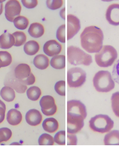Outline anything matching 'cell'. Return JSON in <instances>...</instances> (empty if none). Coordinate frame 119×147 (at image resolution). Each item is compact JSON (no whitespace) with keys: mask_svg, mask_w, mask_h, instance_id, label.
Instances as JSON below:
<instances>
[{"mask_svg":"<svg viewBox=\"0 0 119 147\" xmlns=\"http://www.w3.org/2000/svg\"><path fill=\"white\" fill-rule=\"evenodd\" d=\"M80 38L81 47L89 53H97L102 49L104 35L100 28L94 26L86 27Z\"/></svg>","mask_w":119,"mask_h":147,"instance_id":"1","label":"cell"},{"mask_svg":"<svg viewBox=\"0 0 119 147\" xmlns=\"http://www.w3.org/2000/svg\"><path fill=\"white\" fill-rule=\"evenodd\" d=\"M93 84L96 90L100 92H108L114 89V81L108 71H99L93 78Z\"/></svg>","mask_w":119,"mask_h":147,"instance_id":"2","label":"cell"},{"mask_svg":"<svg viewBox=\"0 0 119 147\" xmlns=\"http://www.w3.org/2000/svg\"><path fill=\"white\" fill-rule=\"evenodd\" d=\"M118 54L116 50L110 45H104L100 51L96 54V63L101 67L107 68L111 66L116 60Z\"/></svg>","mask_w":119,"mask_h":147,"instance_id":"3","label":"cell"},{"mask_svg":"<svg viewBox=\"0 0 119 147\" xmlns=\"http://www.w3.org/2000/svg\"><path fill=\"white\" fill-rule=\"evenodd\" d=\"M67 54L68 61L72 65L88 66L92 63V56L78 47L73 46L68 47Z\"/></svg>","mask_w":119,"mask_h":147,"instance_id":"4","label":"cell"},{"mask_svg":"<svg viewBox=\"0 0 119 147\" xmlns=\"http://www.w3.org/2000/svg\"><path fill=\"white\" fill-rule=\"evenodd\" d=\"M113 121L108 115L99 114L92 117L89 121V126L94 132L105 133L113 128Z\"/></svg>","mask_w":119,"mask_h":147,"instance_id":"5","label":"cell"},{"mask_svg":"<svg viewBox=\"0 0 119 147\" xmlns=\"http://www.w3.org/2000/svg\"><path fill=\"white\" fill-rule=\"evenodd\" d=\"M86 78V73L82 68H72L68 71L67 80L70 88L81 87L85 83Z\"/></svg>","mask_w":119,"mask_h":147,"instance_id":"6","label":"cell"},{"mask_svg":"<svg viewBox=\"0 0 119 147\" xmlns=\"http://www.w3.org/2000/svg\"><path fill=\"white\" fill-rule=\"evenodd\" d=\"M84 120L81 116L67 114V133L76 134L80 131L84 126Z\"/></svg>","mask_w":119,"mask_h":147,"instance_id":"7","label":"cell"},{"mask_svg":"<svg viewBox=\"0 0 119 147\" xmlns=\"http://www.w3.org/2000/svg\"><path fill=\"white\" fill-rule=\"evenodd\" d=\"M22 9V6L18 0H9L5 5V15L6 19L13 22L14 19L20 15Z\"/></svg>","mask_w":119,"mask_h":147,"instance_id":"8","label":"cell"},{"mask_svg":"<svg viewBox=\"0 0 119 147\" xmlns=\"http://www.w3.org/2000/svg\"><path fill=\"white\" fill-rule=\"evenodd\" d=\"M41 110L44 115L50 116L54 115L57 110V107L52 96L46 95L43 96L40 102Z\"/></svg>","mask_w":119,"mask_h":147,"instance_id":"9","label":"cell"},{"mask_svg":"<svg viewBox=\"0 0 119 147\" xmlns=\"http://www.w3.org/2000/svg\"><path fill=\"white\" fill-rule=\"evenodd\" d=\"M81 22L76 16L70 14L67 16V40L72 38L80 30Z\"/></svg>","mask_w":119,"mask_h":147,"instance_id":"10","label":"cell"},{"mask_svg":"<svg viewBox=\"0 0 119 147\" xmlns=\"http://www.w3.org/2000/svg\"><path fill=\"white\" fill-rule=\"evenodd\" d=\"M67 113L81 116L84 119L87 115V110L85 105L79 100H73L67 102Z\"/></svg>","mask_w":119,"mask_h":147,"instance_id":"11","label":"cell"},{"mask_svg":"<svg viewBox=\"0 0 119 147\" xmlns=\"http://www.w3.org/2000/svg\"><path fill=\"white\" fill-rule=\"evenodd\" d=\"M106 16L109 24L112 26H119V4L110 5L107 10Z\"/></svg>","mask_w":119,"mask_h":147,"instance_id":"12","label":"cell"},{"mask_svg":"<svg viewBox=\"0 0 119 147\" xmlns=\"http://www.w3.org/2000/svg\"><path fill=\"white\" fill-rule=\"evenodd\" d=\"M43 49L46 55L50 57H53L60 53L62 46L56 40H50L46 42L44 45Z\"/></svg>","mask_w":119,"mask_h":147,"instance_id":"13","label":"cell"},{"mask_svg":"<svg viewBox=\"0 0 119 147\" xmlns=\"http://www.w3.org/2000/svg\"><path fill=\"white\" fill-rule=\"evenodd\" d=\"M26 120L29 125L36 126L41 123L43 120V117L38 110L35 109H32L27 113L26 115Z\"/></svg>","mask_w":119,"mask_h":147,"instance_id":"14","label":"cell"},{"mask_svg":"<svg viewBox=\"0 0 119 147\" xmlns=\"http://www.w3.org/2000/svg\"><path fill=\"white\" fill-rule=\"evenodd\" d=\"M31 69L30 66L26 63H21L14 70L15 77L19 80L25 79L30 76Z\"/></svg>","mask_w":119,"mask_h":147,"instance_id":"15","label":"cell"},{"mask_svg":"<svg viewBox=\"0 0 119 147\" xmlns=\"http://www.w3.org/2000/svg\"><path fill=\"white\" fill-rule=\"evenodd\" d=\"M28 32L31 36L33 38H40L44 34V27L43 24L40 23H33L30 24L28 29Z\"/></svg>","mask_w":119,"mask_h":147,"instance_id":"16","label":"cell"},{"mask_svg":"<svg viewBox=\"0 0 119 147\" xmlns=\"http://www.w3.org/2000/svg\"><path fill=\"white\" fill-rule=\"evenodd\" d=\"M22 119V113L15 109H12L8 111L7 115V121L10 125H17L20 124Z\"/></svg>","mask_w":119,"mask_h":147,"instance_id":"17","label":"cell"},{"mask_svg":"<svg viewBox=\"0 0 119 147\" xmlns=\"http://www.w3.org/2000/svg\"><path fill=\"white\" fill-rule=\"evenodd\" d=\"M14 37L12 34L8 32L0 36V48L4 49L12 48L15 44Z\"/></svg>","mask_w":119,"mask_h":147,"instance_id":"18","label":"cell"},{"mask_svg":"<svg viewBox=\"0 0 119 147\" xmlns=\"http://www.w3.org/2000/svg\"><path fill=\"white\" fill-rule=\"evenodd\" d=\"M43 128L46 131L50 133H55L59 127L58 121L53 117L45 119L42 123Z\"/></svg>","mask_w":119,"mask_h":147,"instance_id":"19","label":"cell"},{"mask_svg":"<svg viewBox=\"0 0 119 147\" xmlns=\"http://www.w3.org/2000/svg\"><path fill=\"white\" fill-rule=\"evenodd\" d=\"M33 63L36 68L40 70H45L49 66V59L45 55H38L34 58Z\"/></svg>","mask_w":119,"mask_h":147,"instance_id":"20","label":"cell"},{"mask_svg":"<svg viewBox=\"0 0 119 147\" xmlns=\"http://www.w3.org/2000/svg\"><path fill=\"white\" fill-rule=\"evenodd\" d=\"M106 145H119V131L114 130L106 135L104 139Z\"/></svg>","mask_w":119,"mask_h":147,"instance_id":"21","label":"cell"},{"mask_svg":"<svg viewBox=\"0 0 119 147\" xmlns=\"http://www.w3.org/2000/svg\"><path fill=\"white\" fill-rule=\"evenodd\" d=\"M24 51L27 55L30 56L35 55L38 53L40 49V46L38 42L34 40L27 42L24 46Z\"/></svg>","mask_w":119,"mask_h":147,"instance_id":"22","label":"cell"},{"mask_svg":"<svg viewBox=\"0 0 119 147\" xmlns=\"http://www.w3.org/2000/svg\"><path fill=\"white\" fill-rule=\"evenodd\" d=\"M50 66L56 69H64L66 67V56L63 55H56L50 60Z\"/></svg>","mask_w":119,"mask_h":147,"instance_id":"23","label":"cell"},{"mask_svg":"<svg viewBox=\"0 0 119 147\" xmlns=\"http://www.w3.org/2000/svg\"><path fill=\"white\" fill-rule=\"evenodd\" d=\"M0 94L3 100L8 102H12L15 98L14 89L9 86L3 87L1 89Z\"/></svg>","mask_w":119,"mask_h":147,"instance_id":"24","label":"cell"},{"mask_svg":"<svg viewBox=\"0 0 119 147\" xmlns=\"http://www.w3.org/2000/svg\"><path fill=\"white\" fill-rule=\"evenodd\" d=\"M13 22L15 27L21 30L26 29L29 24L28 19L24 16H17L14 19Z\"/></svg>","mask_w":119,"mask_h":147,"instance_id":"25","label":"cell"},{"mask_svg":"<svg viewBox=\"0 0 119 147\" xmlns=\"http://www.w3.org/2000/svg\"><path fill=\"white\" fill-rule=\"evenodd\" d=\"M28 98L30 100L36 101L40 98L42 94V91L40 88L37 86H32L27 91Z\"/></svg>","mask_w":119,"mask_h":147,"instance_id":"26","label":"cell"},{"mask_svg":"<svg viewBox=\"0 0 119 147\" xmlns=\"http://www.w3.org/2000/svg\"><path fill=\"white\" fill-rule=\"evenodd\" d=\"M12 57L9 52L0 51V67L9 66L12 63Z\"/></svg>","mask_w":119,"mask_h":147,"instance_id":"27","label":"cell"},{"mask_svg":"<svg viewBox=\"0 0 119 147\" xmlns=\"http://www.w3.org/2000/svg\"><path fill=\"white\" fill-rule=\"evenodd\" d=\"M14 37V46L18 47L24 45L27 40V36L25 33L21 31H17L13 33Z\"/></svg>","mask_w":119,"mask_h":147,"instance_id":"28","label":"cell"},{"mask_svg":"<svg viewBox=\"0 0 119 147\" xmlns=\"http://www.w3.org/2000/svg\"><path fill=\"white\" fill-rule=\"evenodd\" d=\"M38 142L40 145H53L54 143L53 137L46 133L43 134L40 136Z\"/></svg>","mask_w":119,"mask_h":147,"instance_id":"29","label":"cell"},{"mask_svg":"<svg viewBox=\"0 0 119 147\" xmlns=\"http://www.w3.org/2000/svg\"><path fill=\"white\" fill-rule=\"evenodd\" d=\"M111 100L112 110L115 115L119 117V92L112 94Z\"/></svg>","mask_w":119,"mask_h":147,"instance_id":"30","label":"cell"},{"mask_svg":"<svg viewBox=\"0 0 119 147\" xmlns=\"http://www.w3.org/2000/svg\"><path fill=\"white\" fill-rule=\"evenodd\" d=\"M63 0H46V5L47 7L52 10L59 9L63 6Z\"/></svg>","mask_w":119,"mask_h":147,"instance_id":"31","label":"cell"},{"mask_svg":"<svg viewBox=\"0 0 119 147\" xmlns=\"http://www.w3.org/2000/svg\"><path fill=\"white\" fill-rule=\"evenodd\" d=\"M12 133L11 130L7 128H0V143L7 141L11 138Z\"/></svg>","mask_w":119,"mask_h":147,"instance_id":"32","label":"cell"},{"mask_svg":"<svg viewBox=\"0 0 119 147\" xmlns=\"http://www.w3.org/2000/svg\"><path fill=\"white\" fill-rule=\"evenodd\" d=\"M54 89L57 94L61 96H66V82L65 81H60L55 84Z\"/></svg>","mask_w":119,"mask_h":147,"instance_id":"33","label":"cell"},{"mask_svg":"<svg viewBox=\"0 0 119 147\" xmlns=\"http://www.w3.org/2000/svg\"><path fill=\"white\" fill-rule=\"evenodd\" d=\"M66 25L63 24L58 28L56 31L57 39L61 43H65L66 42Z\"/></svg>","mask_w":119,"mask_h":147,"instance_id":"34","label":"cell"},{"mask_svg":"<svg viewBox=\"0 0 119 147\" xmlns=\"http://www.w3.org/2000/svg\"><path fill=\"white\" fill-rule=\"evenodd\" d=\"M54 142L58 144L64 145L66 144V131L61 130L58 132L54 137Z\"/></svg>","mask_w":119,"mask_h":147,"instance_id":"35","label":"cell"},{"mask_svg":"<svg viewBox=\"0 0 119 147\" xmlns=\"http://www.w3.org/2000/svg\"><path fill=\"white\" fill-rule=\"evenodd\" d=\"M12 84V87L17 93L19 94H23L26 92L27 89V86L21 82L17 78L15 82L14 81Z\"/></svg>","mask_w":119,"mask_h":147,"instance_id":"36","label":"cell"},{"mask_svg":"<svg viewBox=\"0 0 119 147\" xmlns=\"http://www.w3.org/2000/svg\"><path fill=\"white\" fill-rule=\"evenodd\" d=\"M22 2L24 7L28 9H33L38 4V0H22Z\"/></svg>","mask_w":119,"mask_h":147,"instance_id":"37","label":"cell"},{"mask_svg":"<svg viewBox=\"0 0 119 147\" xmlns=\"http://www.w3.org/2000/svg\"><path fill=\"white\" fill-rule=\"evenodd\" d=\"M112 77L115 82L119 84V59L114 65L112 71Z\"/></svg>","mask_w":119,"mask_h":147,"instance_id":"38","label":"cell"},{"mask_svg":"<svg viewBox=\"0 0 119 147\" xmlns=\"http://www.w3.org/2000/svg\"><path fill=\"white\" fill-rule=\"evenodd\" d=\"M67 145H76L77 144V138L75 134L67 133Z\"/></svg>","mask_w":119,"mask_h":147,"instance_id":"39","label":"cell"},{"mask_svg":"<svg viewBox=\"0 0 119 147\" xmlns=\"http://www.w3.org/2000/svg\"><path fill=\"white\" fill-rule=\"evenodd\" d=\"M19 81L26 85L30 86L35 83L36 81V78L33 74L31 73L30 76L26 78L25 79Z\"/></svg>","mask_w":119,"mask_h":147,"instance_id":"40","label":"cell"},{"mask_svg":"<svg viewBox=\"0 0 119 147\" xmlns=\"http://www.w3.org/2000/svg\"><path fill=\"white\" fill-rule=\"evenodd\" d=\"M5 111L3 107H0V123H2L4 120Z\"/></svg>","mask_w":119,"mask_h":147,"instance_id":"41","label":"cell"},{"mask_svg":"<svg viewBox=\"0 0 119 147\" xmlns=\"http://www.w3.org/2000/svg\"><path fill=\"white\" fill-rule=\"evenodd\" d=\"M66 14V8L64 7L60 10V15L61 18L64 20L66 19V14Z\"/></svg>","mask_w":119,"mask_h":147,"instance_id":"42","label":"cell"},{"mask_svg":"<svg viewBox=\"0 0 119 147\" xmlns=\"http://www.w3.org/2000/svg\"><path fill=\"white\" fill-rule=\"evenodd\" d=\"M0 107H2L3 108H4L5 109H6L5 105L4 104V103L1 101V100H0Z\"/></svg>","mask_w":119,"mask_h":147,"instance_id":"43","label":"cell"},{"mask_svg":"<svg viewBox=\"0 0 119 147\" xmlns=\"http://www.w3.org/2000/svg\"><path fill=\"white\" fill-rule=\"evenodd\" d=\"M3 10V3H0V16L2 14Z\"/></svg>","mask_w":119,"mask_h":147,"instance_id":"44","label":"cell"},{"mask_svg":"<svg viewBox=\"0 0 119 147\" xmlns=\"http://www.w3.org/2000/svg\"><path fill=\"white\" fill-rule=\"evenodd\" d=\"M11 145H21L19 143H18L17 142H14V143H13L12 144H10Z\"/></svg>","mask_w":119,"mask_h":147,"instance_id":"45","label":"cell"},{"mask_svg":"<svg viewBox=\"0 0 119 147\" xmlns=\"http://www.w3.org/2000/svg\"><path fill=\"white\" fill-rule=\"evenodd\" d=\"M6 1V0H0V3H2Z\"/></svg>","mask_w":119,"mask_h":147,"instance_id":"46","label":"cell"},{"mask_svg":"<svg viewBox=\"0 0 119 147\" xmlns=\"http://www.w3.org/2000/svg\"><path fill=\"white\" fill-rule=\"evenodd\" d=\"M1 68V67H0V68Z\"/></svg>","mask_w":119,"mask_h":147,"instance_id":"47","label":"cell"}]
</instances>
